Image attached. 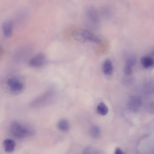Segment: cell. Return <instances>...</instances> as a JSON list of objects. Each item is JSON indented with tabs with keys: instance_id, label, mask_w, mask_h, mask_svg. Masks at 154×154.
Wrapping results in <instances>:
<instances>
[{
	"instance_id": "6da1fadb",
	"label": "cell",
	"mask_w": 154,
	"mask_h": 154,
	"mask_svg": "<svg viewBox=\"0 0 154 154\" xmlns=\"http://www.w3.org/2000/svg\"><path fill=\"white\" fill-rule=\"evenodd\" d=\"M71 35L75 40L80 43L89 42L99 44L101 41L100 38L97 35L83 29H75L72 32Z\"/></svg>"
},
{
	"instance_id": "7a4b0ae2",
	"label": "cell",
	"mask_w": 154,
	"mask_h": 154,
	"mask_svg": "<svg viewBox=\"0 0 154 154\" xmlns=\"http://www.w3.org/2000/svg\"><path fill=\"white\" fill-rule=\"evenodd\" d=\"M10 130L13 135L18 138L32 136L35 133V130L32 127L16 121L11 122Z\"/></svg>"
},
{
	"instance_id": "3957f363",
	"label": "cell",
	"mask_w": 154,
	"mask_h": 154,
	"mask_svg": "<svg viewBox=\"0 0 154 154\" xmlns=\"http://www.w3.org/2000/svg\"><path fill=\"white\" fill-rule=\"evenodd\" d=\"M5 85L8 90L14 94L21 92L25 88L23 81L16 76L8 77L5 82Z\"/></svg>"
},
{
	"instance_id": "277c9868",
	"label": "cell",
	"mask_w": 154,
	"mask_h": 154,
	"mask_svg": "<svg viewBox=\"0 0 154 154\" xmlns=\"http://www.w3.org/2000/svg\"><path fill=\"white\" fill-rule=\"evenodd\" d=\"M55 94L52 90H49L39 96L31 103V105L34 107H40L46 105L54 99Z\"/></svg>"
},
{
	"instance_id": "5b68a950",
	"label": "cell",
	"mask_w": 154,
	"mask_h": 154,
	"mask_svg": "<svg viewBox=\"0 0 154 154\" xmlns=\"http://www.w3.org/2000/svg\"><path fill=\"white\" fill-rule=\"evenodd\" d=\"M46 61L45 56L43 54L39 53L31 58L29 60V64L32 67H38L43 65Z\"/></svg>"
},
{
	"instance_id": "8992f818",
	"label": "cell",
	"mask_w": 154,
	"mask_h": 154,
	"mask_svg": "<svg viewBox=\"0 0 154 154\" xmlns=\"http://www.w3.org/2000/svg\"><path fill=\"white\" fill-rule=\"evenodd\" d=\"M142 105L141 98L137 96H132L129 98L128 106L131 110L136 111L138 110Z\"/></svg>"
},
{
	"instance_id": "52a82bcc",
	"label": "cell",
	"mask_w": 154,
	"mask_h": 154,
	"mask_svg": "<svg viewBox=\"0 0 154 154\" xmlns=\"http://www.w3.org/2000/svg\"><path fill=\"white\" fill-rule=\"evenodd\" d=\"M85 13L88 21L93 25L97 26L99 23V19L96 10L93 8L90 7L86 9Z\"/></svg>"
},
{
	"instance_id": "ba28073f",
	"label": "cell",
	"mask_w": 154,
	"mask_h": 154,
	"mask_svg": "<svg viewBox=\"0 0 154 154\" xmlns=\"http://www.w3.org/2000/svg\"><path fill=\"white\" fill-rule=\"evenodd\" d=\"M2 29L3 34L6 38H8L11 36L12 33L13 23L11 20H7L4 22Z\"/></svg>"
},
{
	"instance_id": "9c48e42d",
	"label": "cell",
	"mask_w": 154,
	"mask_h": 154,
	"mask_svg": "<svg viewBox=\"0 0 154 154\" xmlns=\"http://www.w3.org/2000/svg\"><path fill=\"white\" fill-rule=\"evenodd\" d=\"M102 69L105 74L107 75L111 74L113 70V66L112 61L109 59L105 60L102 65Z\"/></svg>"
},
{
	"instance_id": "30bf717a",
	"label": "cell",
	"mask_w": 154,
	"mask_h": 154,
	"mask_svg": "<svg viewBox=\"0 0 154 154\" xmlns=\"http://www.w3.org/2000/svg\"><path fill=\"white\" fill-rule=\"evenodd\" d=\"M3 145L5 151L8 153L13 152L15 149L16 146L15 142L9 139L5 140L3 143Z\"/></svg>"
},
{
	"instance_id": "8fae6325",
	"label": "cell",
	"mask_w": 154,
	"mask_h": 154,
	"mask_svg": "<svg viewBox=\"0 0 154 154\" xmlns=\"http://www.w3.org/2000/svg\"><path fill=\"white\" fill-rule=\"evenodd\" d=\"M140 63L142 66L145 68L154 67V60L149 56L142 57L140 59Z\"/></svg>"
},
{
	"instance_id": "7c38bea8",
	"label": "cell",
	"mask_w": 154,
	"mask_h": 154,
	"mask_svg": "<svg viewBox=\"0 0 154 154\" xmlns=\"http://www.w3.org/2000/svg\"><path fill=\"white\" fill-rule=\"evenodd\" d=\"M57 127L60 130L63 131H67L69 128L68 121L65 119L60 120L57 123Z\"/></svg>"
},
{
	"instance_id": "4fadbf2b",
	"label": "cell",
	"mask_w": 154,
	"mask_h": 154,
	"mask_svg": "<svg viewBox=\"0 0 154 154\" xmlns=\"http://www.w3.org/2000/svg\"><path fill=\"white\" fill-rule=\"evenodd\" d=\"M143 90L147 94L154 93V80L147 82L144 85Z\"/></svg>"
},
{
	"instance_id": "5bb4252c",
	"label": "cell",
	"mask_w": 154,
	"mask_h": 154,
	"mask_svg": "<svg viewBox=\"0 0 154 154\" xmlns=\"http://www.w3.org/2000/svg\"><path fill=\"white\" fill-rule=\"evenodd\" d=\"M97 112L102 116L106 115L108 111V109L107 106L103 102L99 103L97 108Z\"/></svg>"
},
{
	"instance_id": "9a60e30c",
	"label": "cell",
	"mask_w": 154,
	"mask_h": 154,
	"mask_svg": "<svg viewBox=\"0 0 154 154\" xmlns=\"http://www.w3.org/2000/svg\"><path fill=\"white\" fill-rule=\"evenodd\" d=\"M134 63L130 60H126L124 68V72L127 75H130L132 73L133 66Z\"/></svg>"
},
{
	"instance_id": "2e32d148",
	"label": "cell",
	"mask_w": 154,
	"mask_h": 154,
	"mask_svg": "<svg viewBox=\"0 0 154 154\" xmlns=\"http://www.w3.org/2000/svg\"><path fill=\"white\" fill-rule=\"evenodd\" d=\"M90 133L91 136L93 138H97L100 134V128L97 126H93L91 128Z\"/></svg>"
},
{
	"instance_id": "e0dca14e",
	"label": "cell",
	"mask_w": 154,
	"mask_h": 154,
	"mask_svg": "<svg viewBox=\"0 0 154 154\" xmlns=\"http://www.w3.org/2000/svg\"><path fill=\"white\" fill-rule=\"evenodd\" d=\"M97 152L94 149L88 147L85 149L83 154H98Z\"/></svg>"
},
{
	"instance_id": "ac0fdd59",
	"label": "cell",
	"mask_w": 154,
	"mask_h": 154,
	"mask_svg": "<svg viewBox=\"0 0 154 154\" xmlns=\"http://www.w3.org/2000/svg\"><path fill=\"white\" fill-rule=\"evenodd\" d=\"M146 109L149 112H154V102L148 104L146 107Z\"/></svg>"
},
{
	"instance_id": "d6986e66",
	"label": "cell",
	"mask_w": 154,
	"mask_h": 154,
	"mask_svg": "<svg viewBox=\"0 0 154 154\" xmlns=\"http://www.w3.org/2000/svg\"><path fill=\"white\" fill-rule=\"evenodd\" d=\"M114 154H124L122 150L119 148H117L115 150Z\"/></svg>"
}]
</instances>
